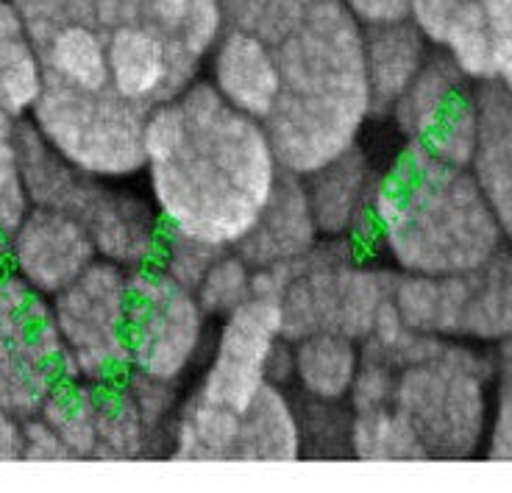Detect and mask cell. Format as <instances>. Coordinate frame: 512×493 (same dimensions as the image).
I'll return each mask as SVG.
<instances>
[{
    "label": "cell",
    "instance_id": "cell-19",
    "mask_svg": "<svg viewBox=\"0 0 512 493\" xmlns=\"http://www.w3.org/2000/svg\"><path fill=\"white\" fill-rule=\"evenodd\" d=\"M393 307L404 326L426 338L468 340L471 279L396 273Z\"/></svg>",
    "mask_w": 512,
    "mask_h": 493
},
{
    "label": "cell",
    "instance_id": "cell-1",
    "mask_svg": "<svg viewBox=\"0 0 512 493\" xmlns=\"http://www.w3.org/2000/svg\"><path fill=\"white\" fill-rule=\"evenodd\" d=\"M42 62L28 123L87 173H142L156 106L190 87L223 31L218 0H12Z\"/></svg>",
    "mask_w": 512,
    "mask_h": 493
},
{
    "label": "cell",
    "instance_id": "cell-6",
    "mask_svg": "<svg viewBox=\"0 0 512 493\" xmlns=\"http://www.w3.org/2000/svg\"><path fill=\"white\" fill-rule=\"evenodd\" d=\"M20 173L28 204L62 212L90 234L98 260L137 271L154 265L165 226L148 193L87 173L20 123Z\"/></svg>",
    "mask_w": 512,
    "mask_h": 493
},
{
    "label": "cell",
    "instance_id": "cell-32",
    "mask_svg": "<svg viewBox=\"0 0 512 493\" xmlns=\"http://www.w3.org/2000/svg\"><path fill=\"white\" fill-rule=\"evenodd\" d=\"M479 3L485 6L487 20L493 28L496 67H499L496 81L512 95V0H479Z\"/></svg>",
    "mask_w": 512,
    "mask_h": 493
},
{
    "label": "cell",
    "instance_id": "cell-8",
    "mask_svg": "<svg viewBox=\"0 0 512 493\" xmlns=\"http://www.w3.org/2000/svg\"><path fill=\"white\" fill-rule=\"evenodd\" d=\"M212 324L195 290L159 265L131 271L128 374L187 388L209 351Z\"/></svg>",
    "mask_w": 512,
    "mask_h": 493
},
{
    "label": "cell",
    "instance_id": "cell-23",
    "mask_svg": "<svg viewBox=\"0 0 512 493\" xmlns=\"http://www.w3.org/2000/svg\"><path fill=\"white\" fill-rule=\"evenodd\" d=\"M471 279L468 340L479 346L512 343V246H504Z\"/></svg>",
    "mask_w": 512,
    "mask_h": 493
},
{
    "label": "cell",
    "instance_id": "cell-7",
    "mask_svg": "<svg viewBox=\"0 0 512 493\" xmlns=\"http://www.w3.org/2000/svg\"><path fill=\"white\" fill-rule=\"evenodd\" d=\"M279 296L284 338L318 332L368 340L393 304L396 271L368 248L346 240H320L301 262L282 273H259Z\"/></svg>",
    "mask_w": 512,
    "mask_h": 493
},
{
    "label": "cell",
    "instance_id": "cell-28",
    "mask_svg": "<svg viewBox=\"0 0 512 493\" xmlns=\"http://www.w3.org/2000/svg\"><path fill=\"white\" fill-rule=\"evenodd\" d=\"M301 457L304 460H351V410L348 402L298 399Z\"/></svg>",
    "mask_w": 512,
    "mask_h": 493
},
{
    "label": "cell",
    "instance_id": "cell-37",
    "mask_svg": "<svg viewBox=\"0 0 512 493\" xmlns=\"http://www.w3.org/2000/svg\"><path fill=\"white\" fill-rule=\"evenodd\" d=\"M0 271H9V232L0 229Z\"/></svg>",
    "mask_w": 512,
    "mask_h": 493
},
{
    "label": "cell",
    "instance_id": "cell-34",
    "mask_svg": "<svg viewBox=\"0 0 512 493\" xmlns=\"http://www.w3.org/2000/svg\"><path fill=\"white\" fill-rule=\"evenodd\" d=\"M23 460H34V463H73V457L64 449V443L56 438V432L37 416L26 421V452H23Z\"/></svg>",
    "mask_w": 512,
    "mask_h": 493
},
{
    "label": "cell",
    "instance_id": "cell-4",
    "mask_svg": "<svg viewBox=\"0 0 512 493\" xmlns=\"http://www.w3.org/2000/svg\"><path fill=\"white\" fill-rule=\"evenodd\" d=\"M507 246L471 170L401 143L379 168L362 248L396 273L468 276Z\"/></svg>",
    "mask_w": 512,
    "mask_h": 493
},
{
    "label": "cell",
    "instance_id": "cell-21",
    "mask_svg": "<svg viewBox=\"0 0 512 493\" xmlns=\"http://www.w3.org/2000/svg\"><path fill=\"white\" fill-rule=\"evenodd\" d=\"M293 343L290 388L309 402H348L362 363L357 340L332 332H318Z\"/></svg>",
    "mask_w": 512,
    "mask_h": 493
},
{
    "label": "cell",
    "instance_id": "cell-5",
    "mask_svg": "<svg viewBox=\"0 0 512 493\" xmlns=\"http://www.w3.org/2000/svg\"><path fill=\"white\" fill-rule=\"evenodd\" d=\"M359 346L393 363L387 407L410 424L426 460L482 457L493 379L490 349L471 340L415 335L393 304Z\"/></svg>",
    "mask_w": 512,
    "mask_h": 493
},
{
    "label": "cell",
    "instance_id": "cell-16",
    "mask_svg": "<svg viewBox=\"0 0 512 493\" xmlns=\"http://www.w3.org/2000/svg\"><path fill=\"white\" fill-rule=\"evenodd\" d=\"M204 70L226 104L259 123L268 120L279 98V67L262 39L243 28L223 26Z\"/></svg>",
    "mask_w": 512,
    "mask_h": 493
},
{
    "label": "cell",
    "instance_id": "cell-31",
    "mask_svg": "<svg viewBox=\"0 0 512 493\" xmlns=\"http://www.w3.org/2000/svg\"><path fill=\"white\" fill-rule=\"evenodd\" d=\"M218 251L220 248L201 243V240H195L190 234L167 232L165 229V237H162V246H159L154 265H159L170 279H176L184 287L195 290V285L201 282V276L212 265Z\"/></svg>",
    "mask_w": 512,
    "mask_h": 493
},
{
    "label": "cell",
    "instance_id": "cell-33",
    "mask_svg": "<svg viewBox=\"0 0 512 493\" xmlns=\"http://www.w3.org/2000/svg\"><path fill=\"white\" fill-rule=\"evenodd\" d=\"M465 3H471V0H410L407 17L421 28V34L432 42V48H437L448 23L454 20V14L460 12Z\"/></svg>",
    "mask_w": 512,
    "mask_h": 493
},
{
    "label": "cell",
    "instance_id": "cell-26",
    "mask_svg": "<svg viewBox=\"0 0 512 493\" xmlns=\"http://www.w3.org/2000/svg\"><path fill=\"white\" fill-rule=\"evenodd\" d=\"M437 51L443 53L448 62L457 67L462 76L471 78L474 84H487L499 76L493 28H490L485 6L479 0L465 3L460 12L454 14V20L448 23L446 34L437 45Z\"/></svg>",
    "mask_w": 512,
    "mask_h": 493
},
{
    "label": "cell",
    "instance_id": "cell-20",
    "mask_svg": "<svg viewBox=\"0 0 512 493\" xmlns=\"http://www.w3.org/2000/svg\"><path fill=\"white\" fill-rule=\"evenodd\" d=\"M301 457L298 399L282 385H265L240 416L237 463H295Z\"/></svg>",
    "mask_w": 512,
    "mask_h": 493
},
{
    "label": "cell",
    "instance_id": "cell-27",
    "mask_svg": "<svg viewBox=\"0 0 512 493\" xmlns=\"http://www.w3.org/2000/svg\"><path fill=\"white\" fill-rule=\"evenodd\" d=\"M256 282L259 273L243 260L237 248H220L212 265L201 276V282L195 285V296L206 315L218 324L220 318H226L254 296Z\"/></svg>",
    "mask_w": 512,
    "mask_h": 493
},
{
    "label": "cell",
    "instance_id": "cell-17",
    "mask_svg": "<svg viewBox=\"0 0 512 493\" xmlns=\"http://www.w3.org/2000/svg\"><path fill=\"white\" fill-rule=\"evenodd\" d=\"M468 170L512 246V95L499 81L479 84V137Z\"/></svg>",
    "mask_w": 512,
    "mask_h": 493
},
{
    "label": "cell",
    "instance_id": "cell-10",
    "mask_svg": "<svg viewBox=\"0 0 512 493\" xmlns=\"http://www.w3.org/2000/svg\"><path fill=\"white\" fill-rule=\"evenodd\" d=\"M67 379L51 299L0 271V410L28 421Z\"/></svg>",
    "mask_w": 512,
    "mask_h": 493
},
{
    "label": "cell",
    "instance_id": "cell-35",
    "mask_svg": "<svg viewBox=\"0 0 512 493\" xmlns=\"http://www.w3.org/2000/svg\"><path fill=\"white\" fill-rule=\"evenodd\" d=\"M362 26L401 20L410 12V0H343Z\"/></svg>",
    "mask_w": 512,
    "mask_h": 493
},
{
    "label": "cell",
    "instance_id": "cell-36",
    "mask_svg": "<svg viewBox=\"0 0 512 493\" xmlns=\"http://www.w3.org/2000/svg\"><path fill=\"white\" fill-rule=\"evenodd\" d=\"M26 452V421L0 410V463L23 460Z\"/></svg>",
    "mask_w": 512,
    "mask_h": 493
},
{
    "label": "cell",
    "instance_id": "cell-2",
    "mask_svg": "<svg viewBox=\"0 0 512 493\" xmlns=\"http://www.w3.org/2000/svg\"><path fill=\"white\" fill-rule=\"evenodd\" d=\"M226 28L259 37L279 67L262 123L282 168L307 176L362 140L373 112L365 26L343 0H218Z\"/></svg>",
    "mask_w": 512,
    "mask_h": 493
},
{
    "label": "cell",
    "instance_id": "cell-25",
    "mask_svg": "<svg viewBox=\"0 0 512 493\" xmlns=\"http://www.w3.org/2000/svg\"><path fill=\"white\" fill-rule=\"evenodd\" d=\"M56 438L64 443L73 463L95 455V418H98V385L84 379H67L53 390L51 399L37 413Z\"/></svg>",
    "mask_w": 512,
    "mask_h": 493
},
{
    "label": "cell",
    "instance_id": "cell-14",
    "mask_svg": "<svg viewBox=\"0 0 512 493\" xmlns=\"http://www.w3.org/2000/svg\"><path fill=\"white\" fill-rule=\"evenodd\" d=\"M304 179L309 207L323 240L359 243L371 223L373 193L379 179V165L357 143L329 162H323Z\"/></svg>",
    "mask_w": 512,
    "mask_h": 493
},
{
    "label": "cell",
    "instance_id": "cell-18",
    "mask_svg": "<svg viewBox=\"0 0 512 493\" xmlns=\"http://www.w3.org/2000/svg\"><path fill=\"white\" fill-rule=\"evenodd\" d=\"M432 42L410 17L365 26V70L373 112L384 117L432 56Z\"/></svg>",
    "mask_w": 512,
    "mask_h": 493
},
{
    "label": "cell",
    "instance_id": "cell-9",
    "mask_svg": "<svg viewBox=\"0 0 512 493\" xmlns=\"http://www.w3.org/2000/svg\"><path fill=\"white\" fill-rule=\"evenodd\" d=\"M131 271L98 260L51 299L70 377L109 385L128 374Z\"/></svg>",
    "mask_w": 512,
    "mask_h": 493
},
{
    "label": "cell",
    "instance_id": "cell-30",
    "mask_svg": "<svg viewBox=\"0 0 512 493\" xmlns=\"http://www.w3.org/2000/svg\"><path fill=\"white\" fill-rule=\"evenodd\" d=\"M20 123L0 106V229L12 232L28 212V195L20 173Z\"/></svg>",
    "mask_w": 512,
    "mask_h": 493
},
{
    "label": "cell",
    "instance_id": "cell-29",
    "mask_svg": "<svg viewBox=\"0 0 512 493\" xmlns=\"http://www.w3.org/2000/svg\"><path fill=\"white\" fill-rule=\"evenodd\" d=\"M493 379H490V410H487L485 460L512 463V343L490 346Z\"/></svg>",
    "mask_w": 512,
    "mask_h": 493
},
{
    "label": "cell",
    "instance_id": "cell-11",
    "mask_svg": "<svg viewBox=\"0 0 512 493\" xmlns=\"http://www.w3.org/2000/svg\"><path fill=\"white\" fill-rule=\"evenodd\" d=\"M282 340L284 318L279 296L268 279L259 276L254 296L218 321L190 390L209 402L243 413L256 393L270 385L268 363Z\"/></svg>",
    "mask_w": 512,
    "mask_h": 493
},
{
    "label": "cell",
    "instance_id": "cell-24",
    "mask_svg": "<svg viewBox=\"0 0 512 493\" xmlns=\"http://www.w3.org/2000/svg\"><path fill=\"white\" fill-rule=\"evenodd\" d=\"M351 410V407H348ZM351 460L362 463H418L426 460L421 441L393 407L351 410Z\"/></svg>",
    "mask_w": 512,
    "mask_h": 493
},
{
    "label": "cell",
    "instance_id": "cell-13",
    "mask_svg": "<svg viewBox=\"0 0 512 493\" xmlns=\"http://www.w3.org/2000/svg\"><path fill=\"white\" fill-rule=\"evenodd\" d=\"M98 262L90 234L73 218L45 207H28L9 232V271L53 299Z\"/></svg>",
    "mask_w": 512,
    "mask_h": 493
},
{
    "label": "cell",
    "instance_id": "cell-12",
    "mask_svg": "<svg viewBox=\"0 0 512 493\" xmlns=\"http://www.w3.org/2000/svg\"><path fill=\"white\" fill-rule=\"evenodd\" d=\"M384 117L404 145H415L448 165L468 168L479 137V84L462 76L435 48Z\"/></svg>",
    "mask_w": 512,
    "mask_h": 493
},
{
    "label": "cell",
    "instance_id": "cell-22",
    "mask_svg": "<svg viewBox=\"0 0 512 493\" xmlns=\"http://www.w3.org/2000/svg\"><path fill=\"white\" fill-rule=\"evenodd\" d=\"M45 87L42 62L23 14L12 0H0V106L28 120Z\"/></svg>",
    "mask_w": 512,
    "mask_h": 493
},
{
    "label": "cell",
    "instance_id": "cell-3",
    "mask_svg": "<svg viewBox=\"0 0 512 493\" xmlns=\"http://www.w3.org/2000/svg\"><path fill=\"white\" fill-rule=\"evenodd\" d=\"M142 173L167 232L234 248L287 170L268 129L198 78L148 115Z\"/></svg>",
    "mask_w": 512,
    "mask_h": 493
},
{
    "label": "cell",
    "instance_id": "cell-15",
    "mask_svg": "<svg viewBox=\"0 0 512 493\" xmlns=\"http://www.w3.org/2000/svg\"><path fill=\"white\" fill-rule=\"evenodd\" d=\"M320 240L304 179L284 173L234 248L256 273H282L304 260Z\"/></svg>",
    "mask_w": 512,
    "mask_h": 493
}]
</instances>
